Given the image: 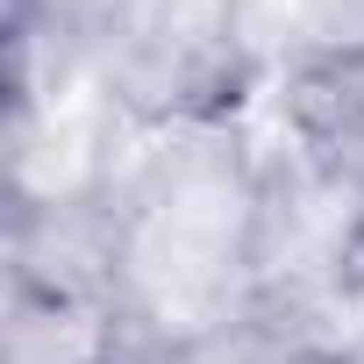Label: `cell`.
<instances>
[{"mask_svg":"<svg viewBox=\"0 0 364 364\" xmlns=\"http://www.w3.org/2000/svg\"><path fill=\"white\" fill-rule=\"evenodd\" d=\"M293 129L336 193L364 200V29L321 43L293 79Z\"/></svg>","mask_w":364,"mask_h":364,"instance_id":"obj_1","label":"cell"},{"mask_svg":"<svg viewBox=\"0 0 364 364\" xmlns=\"http://www.w3.org/2000/svg\"><path fill=\"white\" fill-rule=\"evenodd\" d=\"M136 364H164V357H136Z\"/></svg>","mask_w":364,"mask_h":364,"instance_id":"obj_2","label":"cell"}]
</instances>
